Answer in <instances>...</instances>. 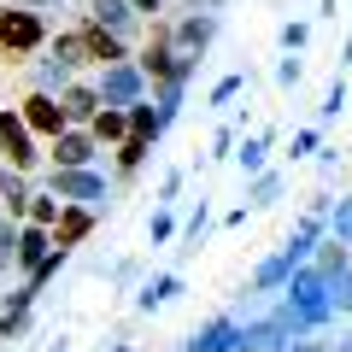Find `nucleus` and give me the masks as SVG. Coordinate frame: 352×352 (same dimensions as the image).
Here are the masks:
<instances>
[{"instance_id": "1", "label": "nucleus", "mask_w": 352, "mask_h": 352, "mask_svg": "<svg viewBox=\"0 0 352 352\" xmlns=\"http://www.w3.org/2000/svg\"><path fill=\"white\" fill-rule=\"evenodd\" d=\"M141 71H147V82L159 88V82H188L194 76V53H176V41H170V24L164 18H153V30H147V41H141Z\"/></svg>"}, {"instance_id": "2", "label": "nucleus", "mask_w": 352, "mask_h": 352, "mask_svg": "<svg viewBox=\"0 0 352 352\" xmlns=\"http://www.w3.org/2000/svg\"><path fill=\"white\" fill-rule=\"evenodd\" d=\"M47 47V18L30 6H0V59L6 65H30Z\"/></svg>"}, {"instance_id": "3", "label": "nucleus", "mask_w": 352, "mask_h": 352, "mask_svg": "<svg viewBox=\"0 0 352 352\" xmlns=\"http://www.w3.org/2000/svg\"><path fill=\"white\" fill-rule=\"evenodd\" d=\"M100 100L106 106H135V100H147V71H141L135 59H112V65H100Z\"/></svg>"}, {"instance_id": "4", "label": "nucleus", "mask_w": 352, "mask_h": 352, "mask_svg": "<svg viewBox=\"0 0 352 352\" xmlns=\"http://www.w3.org/2000/svg\"><path fill=\"white\" fill-rule=\"evenodd\" d=\"M0 164H12V170H24V176L41 164L36 141H30V124L18 112H6V106H0Z\"/></svg>"}, {"instance_id": "5", "label": "nucleus", "mask_w": 352, "mask_h": 352, "mask_svg": "<svg viewBox=\"0 0 352 352\" xmlns=\"http://www.w3.org/2000/svg\"><path fill=\"white\" fill-rule=\"evenodd\" d=\"M53 194H59V200H82V206H100L106 200V176L94 170V164H71V170H59V164H53Z\"/></svg>"}, {"instance_id": "6", "label": "nucleus", "mask_w": 352, "mask_h": 352, "mask_svg": "<svg viewBox=\"0 0 352 352\" xmlns=\"http://www.w3.org/2000/svg\"><path fill=\"white\" fill-rule=\"evenodd\" d=\"M217 30H223L217 12H188V18H176V24H170V41H176V53H194V59H200V53L217 41Z\"/></svg>"}, {"instance_id": "7", "label": "nucleus", "mask_w": 352, "mask_h": 352, "mask_svg": "<svg viewBox=\"0 0 352 352\" xmlns=\"http://www.w3.org/2000/svg\"><path fill=\"white\" fill-rule=\"evenodd\" d=\"M18 118L30 124V135H47V141L65 129V106H59V94H41V88H30V94H24Z\"/></svg>"}, {"instance_id": "8", "label": "nucleus", "mask_w": 352, "mask_h": 352, "mask_svg": "<svg viewBox=\"0 0 352 352\" xmlns=\"http://www.w3.org/2000/svg\"><path fill=\"white\" fill-rule=\"evenodd\" d=\"M94 206H82V200H65L59 206V217H53V247H82L88 235H94Z\"/></svg>"}, {"instance_id": "9", "label": "nucleus", "mask_w": 352, "mask_h": 352, "mask_svg": "<svg viewBox=\"0 0 352 352\" xmlns=\"http://www.w3.org/2000/svg\"><path fill=\"white\" fill-rule=\"evenodd\" d=\"M288 346H294V335H288V323L276 311L241 323V352H288Z\"/></svg>"}, {"instance_id": "10", "label": "nucleus", "mask_w": 352, "mask_h": 352, "mask_svg": "<svg viewBox=\"0 0 352 352\" xmlns=\"http://www.w3.org/2000/svg\"><path fill=\"white\" fill-rule=\"evenodd\" d=\"M47 252H53V229H47V223H18V247H12V264L24 270V276H36Z\"/></svg>"}, {"instance_id": "11", "label": "nucleus", "mask_w": 352, "mask_h": 352, "mask_svg": "<svg viewBox=\"0 0 352 352\" xmlns=\"http://www.w3.org/2000/svg\"><path fill=\"white\" fill-rule=\"evenodd\" d=\"M47 153H53V164H59V170H71V164H94V135H88V129H76V124H65L59 135L47 141Z\"/></svg>"}, {"instance_id": "12", "label": "nucleus", "mask_w": 352, "mask_h": 352, "mask_svg": "<svg viewBox=\"0 0 352 352\" xmlns=\"http://www.w3.org/2000/svg\"><path fill=\"white\" fill-rule=\"evenodd\" d=\"M59 106H65V124H76V129H88V118H94V112H100V88H94V82H76V76H71V82H65L59 88Z\"/></svg>"}, {"instance_id": "13", "label": "nucleus", "mask_w": 352, "mask_h": 352, "mask_svg": "<svg viewBox=\"0 0 352 352\" xmlns=\"http://www.w3.org/2000/svg\"><path fill=\"white\" fill-rule=\"evenodd\" d=\"M188 352H241V323L235 317H212L206 329L188 335Z\"/></svg>"}, {"instance_id": "14", "label": "nucleus", "mask_w": 352, "mask_h": 352, "mask_svg": "<svg viewBox=\"0 0 352 352\" xmlns=\"http://www.w3.org/2000/svg\"><path fill=\"white\" fill-rule=\"evenodd\" d=\"M82 47H88V65H112V59H124V36H112L106 24H94V18H82Z\"/></svg>"}, {"instance_id": "15", "label": "nucleus", "mask_w": 352, "mask_h": 352, "mask_svg": "<svg viewBox=\"0 0 352 352\" xmlns=\"http://www.w3.org/2000/svg\"><path fill=\"white\" fill-rule=\"evenodd\" d=\"M88 18L106 24L112 36H124V41H129V30H135V6H129V0H88Z\"/></svg>"}, {"instance_id": "16", "label": "nucleus", "mask_w": 352, "mask_h": 352, "mask_svg": "<svg viewBox=\"0 0 352 352\" xmlns=\"http://www.w3.org/2000/svg\"><path fill=\"white\" fill-rule=\"evenodd\" d=\"M88 135H94V147H118V141L129 135V118H124V106H100V112L88 118Z\"/></svg>"}, {"instance_id": "17", "label": "nucleus", "mask_w": 352, "mask_h": 352, "mask_svg": "<svg viewBox=\"0 0 352 352\" xmlns=\"http://www.w3.org/2000/svg\"><path fill=\"white\" fill-rule=\"evenodd\" d=\"M317 241H323V212H305V217H300V229L288 235V247H282V252H288L294 264H305V258H311V247H317Z\"/></svg>"}, {"instance_id": "18", "label": "nucleus", "mask_w": 352, "mask_h": 352, "mask_svg": "<svg viewBox=\"0 0 352 352\" xmlns=\"http://www.w3.org/2000/svg\"><path fill=\"white\" fill-rule=\"evenodd\" d=\"M282 188H288V176L282 170H258L252 176V188H247V212H264V206H276Z\"/></svg>"}, {"instance_id": "19", "label": "nucleus", "mask_w": 352, "mask_h": 352, "mask_svg": "<svg viewBox=\"0 0 352 352\" xmlns=\"http://www.w3.org/2000/svg\"><path fill=\"white\" fill-rule=\"evenodd\" d=\"M270 141H276V129H258V135H247V141L235 147V164H241L247 176H258V170H264V153H270Z\"/></svg>"}, {"instance_id": "20", "label": "nucleus", "mask_w": 352, "mask_h": 352, "mask_svg": "<svg viewBox=\"0 0 352 352\" xmlns=\"http://www.w3.org/2000/svg\"><path fill=\"white\" fill-rule=\"evenodd\" d=\"M311 264H317V270H323V276H340V270H346V264H352V247H340L335 235H323V241H317V247H311Z\"/></svg>"}, {"instance_id": "21", "label": "nucleus", "mask_w": 352, "mask_h": 352, "mask_svg": "<svg viewBox=\"0 0 352 352\" xmlns=\"http://www.w3.org/2000/svg\"><path fill=\"white\" fill-rule=\"evenodd\" d=\"M176 294H182V276H159V282H147V288L135 294V305L141 311H159V305H170Z\"/></svg>"}, {"instance_id": "22", "label": "nucleus", "mask_w": 352, "mask_h": 352, "mask_svg": "<svg viewBox=\"0 0 352 352\" xmlns=\"http://www.w3.org/2000/svg\"><path fill=\"white\" fill-rule=\"evenodd\" d=\"M288 270H294V258H288V252H276V258H264L258 270H252V288H258V294L282 288V282H288Z\"/></svg>"}, {"instance_id": "23", "label": "nucleus", "mask_w": 352, "mask_h": 352, "mask_svg": "<svg viewBox=\"0 0 352 352\" xmlns=\"http://www.w3.org/2000/svg\"><path fill=\"white\" fill-rule=\"evenodd\" d=\"M124 118H129V135H147V141H159V135H164V124H159V112H153L147 100H135V106H124Z\"/></svg>"}, {"instance_id": "24", "label": "nucleus", "mask_w": 352, "mask_h": 352, "mask_svg": "<svg viewBox=\"0 0 352 352\" xmlns=\"http://www.w3.org/2000/svg\"><path fill=\"white\" fill-rule=\"evenodd\" d=\"M30 76H36V88H41V94H59V88L71 82L76 71H71V65H59V59H41L36 71H30Z\"/></svg>"}, {"instance_id": "25", "label": "nucleus", "mask_w": 352, "mask_h": 352, "mask_svg": "<svg viewBox=\"0 0 352 352\" xmlns=\"http://www.w3.org/2000/svg\"><path fill=\"white\" fill-rule=\"evenodd\" d=\"M147 153H153V141L147 135H124V141H118V170H141V164H147Z\"/></svg>"}, {"instance_id": "26", "label": "nucleus", "mask_w": 352, "mask_h": 352, "mask_svg": "<svg viewBox=\"0 0 352 352\" xmlns=\"http://www.w3.org/2000/svg\"><path fill=\"white\" fill-rule=\"evenodd\" d=\"M59 194H36V188H30V206H24V223H47L53 229V217H59Z\"/></svg>"}, {"instance_id": "27", "label": "nucleus", "mask_w": 352, "mask_h": 352, "mask_svg": "<svg viewBox=\"0 0 352 352\" xmlns=\"http://www.w3.org/2000/svg\"><path fill=\"white\" fill-rule=\"evenodd\" d=\"M329 311L352 317V264L340 270V276H329Z\"/></svg>"}, {"instance_id": "28", "label": "nucleus", "mask_w": 352, "mask_h": 352, "mask_svg": "<svg viewBox=\"0 0 352 352\" xmlns=\"http://www.w3.org/2000/svg\"><path fill=\"white\" fill-rule=\"evenodd\" d=\"M323 223H329V235H335L340 247H352V200H335V206H329V217H323Z\"/></svg>"}, {"instance_id": "29", "label": "nucleus", "mask_w": 352, "mask_h": 352, "mask_svg": "<svg viewBox=\"0 0 352 352\" xmlns=\"http://www.w3.org/2000/svg\"><path fill=\"white\" fill-rule=\"evenodd\" d=\"M170 235H176V217H170V206H159V212L147 217V241H153V247H164Z\"/></svg>"}, {"instance_id": "30", "label": "nucleus", "mask_w": 352, "mask_h": 352, "mask_svg": "<svg viewBox=\"0 0 352 352\" xmlns=\"http://www.w3.org/2000/svg\"><path fill=\"white\" fill-rule=\"evenodd\" d=\"M12 247H18V223L0 217V270H12Z\"/></svg>"}, {"instance_id": "31", "label": "nucleus", "mask_w": 352, "mask_h": 352, "mask_svg": "<svg viewBox=\"0 0 352 352\" xmlns=\"http://www.w3.org/2000/svg\"><path fill=\"white\" fill-rule=\"evenodd\" d=\"M323 147V135H317V129H300V135L288 141V159H305V153H317Z\"/></svg>"}, {"instance_id": "32", "label": "nucleus", "mask_w": 352, "mask_h": 352, "mask_svg": "<svg viewBox=\"0 0 352 352\" xmlns=\"http://www.w3.org/2000/svg\"><path fill=\"white\" fill-rule=\"evenodd\" d=\"M241 88H247V76H223V82L212 88V106H229V100L241 94Z\"/></svg>"}, {"instance_id": "33", "label": "nucleus", "mask_w": 352, "mask_h": 352, "mask_svg": "<svg viewBox=\"0 0 352 352\" xmlns=\"http://www.w3.org/2000/svg\"><path fill=\"white\" fill-rule=\"evenodd\" d=\"M340 112H346V82L335 76V88H329V100H323V124H329V118H340Z\"/></svg>"}, {"instance_id": "34", "label": "nucleus", "mask_w": 352, "mask_h": 352, "mask_svg": "<svg viewBox=\"0 0 352 352\" xmlns=\"http://www.w3.org/2000/svg\"><path fill=\"white\" fill-rule=\"evenodd\" d=\"M305 41H311V24H282V47L288 53H300Z\"/></svg>"}, {"instance_id": "35", "label": "nucleus", "mask_w": 352, "mask_h": 352, "mask_svg": "<svg viewBox=\"0 0 352 352\" xmlns=\"http://www.w3.org/2000/svg\"><path fill=\"white\" fill-rule=\"evenodd\" d=\"M176 194H182V170H164V182H159V206H170Z\"/></svg>"}, {"instance_id": "36", "label": "nucleus", "mask_w": 352, "mask_h": 352, "mask_svg": "<svg viewBox=\"0 0 352 352\" xmlns=\"http://www.w3.org/2000/svg\"><path fill=\"white\" fill-rule=\"evenodd\" d=\"M300 71H305V65H300V59H294V53H288V59L276 65V82H282V88H294V82H300Z\"/></svg>"}, {"instance_id": "37", "label": "nucleus", "mask_w": 352, "mask_h": 352, "mask_svg": "<svg viewBox=\"0 0 352 352\" xmlns=\"http://www.w3.org/2000/svg\"><path fill=\"white\" fill-rule=\"evenodd\" d=\"M229 147H235V129H217V135H212V159H223Z\"/></svg>"}, {"instance_id": "38", "label": "nucleus", "mask_w": 352, "mask_h": 352, "mask_svg": "<svg viewBox=\"0 0 352 352\" xmlns=\"http://www.w3.org/2000/svg\"><path fill=\"white\" fill-rule=\"evenodd\" d=\"M182 235H188V241H200V235H206V200H200V212L188 217V229H182Z\"/></svg>"}, {"instance_id": "39", "label": "nucleus", "mask_w": 352, "mask_h": 352, "mask_svg": "<svg viewBox=\"0 0 352 352\" xmlns=\"http://www.w3.org/2000/svg\"><path fill=\"white\" fill-rule=\"evenodd\" d=\"M6 6H30V12H47V6H59V0H6Z\"/></svg>"}, {"instance_id": "40", "label": "nucleus", "mask_w": 352, "mask_h": 352, "mask_svg": "<svg viewBox=\"0 0 352 352\" xmlns=\"http://www.w3.org/2000/svg\"><path fill=\"white\" fill-rule=\"evenodd\" d=\"M129 6H135V12H147V18H153V12H164V0H129Z\"/></svg>"}, {"instance_id": "41", "label": "nucleus", "mask_w": 352, "mask_h": 352, "mask_svg": "<svg viewBox=\"0 0 352 352\" xmlns=\"http://www.w3.org/2000/svg\"><path fill=\"white\" fill-rule=\"evenodd\" d=\"M288 352H329V346H323V340H294Z\"/></svg>"}, {"instance_id": "42", "label": "nucleus", "mask_w": 352, "mask_h": 352, "mask_svg": "<svg viewBox=\"0 0 352 352\" xmlns=\"http://www.w3.org/2000/svg\"><path fill=\"white\" fill-rule=\"evenodd\" d=\"M6 182H12V164H0V206H6Z\"/></svg>"}, {"instance_id": "43", "label": "nucleus", "mask_w": 352, "mask_h": 352, "mask_svg": "<svg viewBox=\"0 0 352 352\" xmlns=\"http://www.w3.org/2000/svg\"><path fill=\"white\" fill-rule=\"evenodd\" d=\"M329 352H352V335H340V340H335V346H329Z\"/></svg>"}]
</instances>
